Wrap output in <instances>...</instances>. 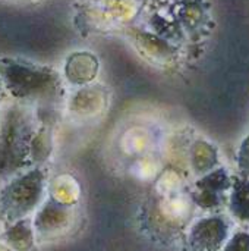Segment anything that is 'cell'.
Listing matches in <instances>:
<instances>
[{
  "label": "cell",
  "mask_w": 249,
  "mask_h": 251,
  "mask_svg": "<svg viewBox=\"0 0 249 251\" xmlns=\"http://www.w3.org/2000/svg\"><path fill=\"white\" fill-rule=\"evenodd\" d=\"M38 126L35 112L26 104H9L0 113V185L34 168L31 143Z\"/></svg>",
  "instance_id": "1"
},
{
  "label": "cell",
  "mask_w": 249,
  "mask_h": 251,
  "mask_svg": "<svg viewBox=\"0 0 249 251\" xmlns=\"http://www.w3.org/2000/svg\"><path fill=\"white\" fill-rule=\"evenodd\" d=\"M230 235V219L222 213H210L189 225L183 251H222Z\"/></svg>",
  "instance_id": "4"
},
{
  "label": "cell",
  "mask_w": 249,
  "mask_h": 251,
  "mask_svg": "<svg viewBox=\"0 0 249 251\" xmlns=\"http://www.w3.org/2000/svg\"><path fill=\"white\" fill-rule=\"evenodd\" d=\"M73 221V204L48 194L32 216L37 240L48 241L68 231Z\"/></svg>",
  "instance_id": "6"
},
{
  "label": "cell",
  "mask_w": 249,
  "mask_h": 251,
  "mask_svg": "<svg viewBox=\"0 0 249 251\" xmlns=\"http://www.w3.org/2000/svg\"><path fill=\"white\" fill-rule=\"evenodd\" d=\"M227 209L239 224H249V179L239 175H233V185L229 194Z\"/></svg>",
  "instance_id": "8"
},
{
  "label": "cell",
  "mask_w": 249,
  "mask_h": 251,
  "mask_svg": "<svg viewBox=\"0 0 249 251\" xmlns=\"http://www.w3.org/2000/svg\"><path fill=\"white\" fill-rule=\"evenodd\" d=\"M0 241L10 251H35L37 234L32 216L3 225Z\"/></svg>",
  "instance_id": "7"
},
{
  "label": "cell",
  "mask_w": 249,
  "mask_h": 251,
  "mask_svg": "<svg viewBox=\"0 0 249 251\" xmlns=\"http://www.w3.org/2000/svg\"><path fill=\"white\" fill-rule=\"evenodd\" d=\"M222 251H249V232L245 229L235 231Z\"/></svg>",
  "instance_id": "12"
},
{
  "label": "cell",
  "mask_w": 249,
  "mask_h": 251,
  "mask_svg": "<svg viewBox=\"0 0 249 251\" xmlns=\"http://www.w3.org/2000/svg\"><path fill=\"white\" fill-rule=\"evenodd\" d=\"M47 169L34 166L0 185V222L3 225L29 218L47 197Z\"/></svg>",
  "instance_id": "3"
},
{
  "label": "cell",
  "mask_w": 249,
  "mask_h": 251,
  "mask_svg": "<svg viewBox=\"0 0 249 251\" xmlns=\"http://www.w3.org/2000/svg\"><path fill=\"white\" fill-rule=\"evenodd\" d=\"M0 251H10V250H9V249H7V247H6V246H4V244L0 241Z\"/></svg>",
  "instance_id": "13"
},
{
  "label": "cell",
  "mask_w": 249,
  "mask_h": 251,
  "mask_svg": "<svg viewBox=\"0 0 249 251\" xmlns=\"http://www.w3.org/2000/svg\"><path fill=\"white\" fill-rule=\"evenodd\" d=\"M145 1H153V0H145Z\"/></svg>",
  "instance_id": "15"
},
{
  "label": "cell",
  "mask_w": 249,
  "mask_h": 251,
  "mask_svg": "<svg viewBox=\"0 0 249 251\" xmlns=\"http://www.w3.org/2000/svg\"><path fill=\"white\" fill-rule=\"evenodd\" d=\"M54 140L53 126L38 124L31 143V162L32 166H45L53 154Z\"/></svg>",
  "instance_id": "10"
},
{
  "label": "cell",
  "mask_w": 249,
  "mask_h": 251,
  "mask_svg": "<svg viewBox=\"0 0 249 251\" xmlns=\"http://www.w3.org/2000/svg\"><path fill=\"white\" fill-rule=\"evenodd\" d=\"M236 171L239 176L249 179V134L242 140L236 154Z\"/></svg>",
  "instance_id": "11"
},
{
  "label": "cell",
  "mask_w": 249,
  "mask_h": 251,
  "mask_svg": "<svg viewBox=\"0 0 249 251\" xmlns=\"http://www.w3.org/2000/svg\"><path fill=\"white\" fill-rule=\"evenodd\" d=\"M189 163L198 178L204 176L219 168L217 149L205 140H197L189 150Z\"/></svg>",
  "instance_id": "9"
},
{
  "label": "cell",
  "mask_w": 249,
  "mask_h": 251,
  "mask_svg": "<svg viewBox=\"0 0 249 251\" xmlns=\"http://www.w3.org/2000/svg\"><path fill=\"white\" fill-rule=\"evenodd\" d=\"M232 185L233 176L226 168L219 166L204 176H200L194 182L189 196L198 209L207 213H217L223 206H227Z\"/></svg>",
  "instance_id": "5"
},
{
  "label": "cell",
  "mask_w": 249,
  "mask_h": 251,
  "mask_svg": "<svg viewBox=\"0 0 249 251\" xmlns=\"http://www.w3.org/2000/svg\"><path fill=\"white\" fill-rule=\"evenodd\" d=\"M3 96V84H1V81H0V97Z\"/></svg>",
  "instance_id": "14"
},
{
  "label": "cell",
  "mask_w": 249,
  "mask_h": 251,
  "mask_svg": "<svg viewBox=\"0 0 249 251\" xmlns=\"http://www.w3.org/2000/svg\"><path fill=\"white\" fill-rule=\"evenodd\" d=\"M0 78L4 90L21 104L57 109L63 99L62 81L48 68L6 63L0 65Z\"/></svg>",
  "instance_id": "2"
}]
</instances>
